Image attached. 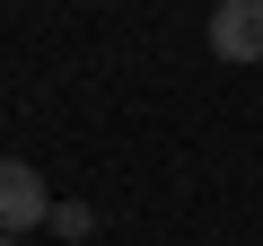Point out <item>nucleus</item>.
I'll return each mask as SVG.
<instances>
[{"label": "nucleus", "instance_id": "3", "mask_svg": "<svg viewBox=\"0 0 263 246\" xmlns=\"http://www.w3.org/2000/svg\"><path fill=\"white\" fill-rule=\"evenodd\" d=\"M88 229H97V211H88V202H53V237H70V246H79Z\"/></svg>", "mask_w": 263, "mask_h": 246}, {"label": "nucleus", "instance_id": "1", "mask_svg": "<svg viewBox=\"0 0 263 246\" xmlns=\"http://www.w3.org/2000/svg\"><path fill=\"white\" fill-rule=\"evenodd\" d=\"M27 229H53V194L27 159H0V237H27Z\"/></svg>", "mask_w": 263, "mask_h": 246}, {"label": "nucleus", "instance_id": "4", "mask_svg": "<svg viewBox=\"0 0 263 246\" xmlns=\"http://www.w3.org/2000/svg\"><path fill=\"white\" fill-rule=\"evenodd\" d=\"M0 246H18V237H0Z\"/></svg>", "mask_w": 263, "mask_h": 246}, {"label": "nucleus", "instance_id": "2", "mask_svg": "<svg viewBox=\"0 0 263 246\" xmlns=\"http://www.w3.org/2000/svg\"><path fill=\"white\" fill-rule=\"evenodd\" d=\"M211 53L219 62H263V0H219L211 9Z\"/></svg>", "mask_w": 263, "mask_h": 246}]
</instances>
